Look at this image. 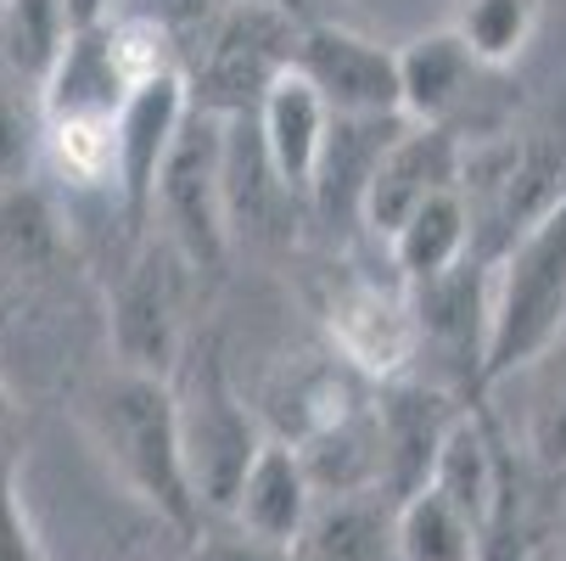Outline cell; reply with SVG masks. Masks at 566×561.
I'll list each match as a JSON object with an SVG mask.
<instances>
[{
  "label": "cell",
  "instance_id": "3957f363",
  "mask_svg": "<svg viewBox=\"0 0 566 561\" xmlns=\"http://www.w3.org/2000/svg\"><path fill=\"white\" fill-rule=\"evenodd\" d=\"M169 393H175V427H180V455H186L197 506H202V517H224L270 433L248 411V398L235 393L219 337L186 343V354L169 376Z\"/></svg>",
  "mask_w": 566,
  "mask_h": 561
},
{
  "label": "cell",
  "instance_id": "8992f818",
  "mask_svg": "<svg viewBox=\"0 0 566 561\" xmlns=\"http://www.w3.org/2000/svg\"><path fill=\"white\" fill-rule=\"evenodd\" d=\"M297 18L270 7V0H224L197 34V62L186 67V96L202 113L235 118L253 113L270 79L292 67L297 45Z\"/></svg>",
  "mask_w": 566,
  "mask_h": 561
},
{
  "label": "cell",
  "instance_id": "277c9868",
  "mask_svg": "<svg viewBox=\"0 0 566 561\" xmlns=\"http://www.w3.org/2000/svg\"><path fill=\"white\" fill-rule=\"evenodd\" d=\"M560 191H566V118L527 135L500 129L489 141H465L460 197L471 214V259L494 264Z\"/></svg>",
  "mask_w": 566,
  "mask_h": 561
},
{
  "label": "cell",
  "instance_id": "e0dca14e",
  "mask_svg": "<svg viewBox=\"0 0 566 561\" xmlns=\"http://www.w3.org/2000/svg\"><path fill=\"white\" fill-rule=\"evenodd\" d=\"M465 253H471V214H465L460 186L427 197L410 219L387 236V264H392V276H398L403 287L454 270Z\"/></svg>",
  "mask_w": 566,
  "mask_h": 561
},
{
  "label": "cell",
  "instance_id": "d4e9b609",
  "mask_svg": "<svg viewBox=\"0 0 566 561\" xmlns=\"http://www.w3.org/2000/svg\"><path fill=\"white\" fill-rule=\"evenodd\" d=\"M23 444H29V416L18 405L12 382L0 376V466H23Z\"/></svg>",
  "mask_w": 566,
  "mask_h": 561
},
{
  "label": "cell",
  "instance_id": "44dd1931",
  "mask_svg": "<svg viewBox=\"0 0 566 561\" xmlns=\"http://www.w3.org/2000/svg\"><path fill=\"white\" fill-rule=\"evenodd\" d=\"M45 113H40V79L23 73L0 45V191H18L40 169Z\"/></svg>",
  "mask_w": 566,
  "mask_h": 561
},
{
  "label": "cell",
  "instance_id": "6da1fadb",
  "mask_svg": "<svg viewBox=\"0 0 566 561\" xmlns=\"http://www.w3.org/2000/svg\"><path fill=\"white\" fill-rule=\"evenodd\" d=\"M78 427H85L91 449L113 466V477L157 522H169L186 544L202 533L208 517L186 477L175 393L164 376H140V371L113 365L107 376H96L78 393Z\"/></svg>",
  "mask_w": 566,
  "mask_h": 561
},
{
  "label": "cell",
  "instance_id": "7c38bea8",
  "mask_svg": "<svg viewBox=\"0 0 566 561\" xmlns=\"http://www.w3.org/2000/svg\"><path fill=\"white\" fill-rule=\"evenodd\" d=\"M303 73L332 107V118H398V51L343 23H303L292 45Z\"/></svg>",
  "mask_w": 566,
  "mask_h": 561
},
{
  "label": "cell",
  "instance_id": "7402d4cb",
  "mask_svg": "<svg viewBox=\"0 0 566 561\" xmlns=\"http://www.w3.org/2000/svg\"><path fill=\"white\" fill-rule=\"evenodd\" d=\"M62 34H67L62 0H0V45H7V56L23 73L40 79L51 67Z\"/></svg>",
  "mask_w": 566,
  "mask_h": 561
},
{
  "label": "cell",
  "instance_id": "9c48e42d",
  "mask_svg": "<svg viewBox=\"0 0 566 561\" xmlns=\"http://www.w3.org/2000/svg\"><path fill=\"white\" fill-rule=\"evenodd\" d=\"M326 337L332 354L359 371L365 382H398V376H416V309H410V287L403 281H376L359 270H343L326 287Z\"/></svg>",
  "mask_w": 566,
  "mask_h": 561
},
{
  "label": "cell",
  "instance_id": "5bb4252c",
  "mask_svg": "<svg viewBox=\"0 0 566 561\" xmlns=\"http://www.w3.org/2000/svg\"><path fill=\"white\" fill-rule=\"evenodd\" d=\"M253 129H259L270 175L292 197H308L314 169H319V152H326V129H332V107L319 102V91L308 85L303 73H292V67L275 73L270 91L253 107Z\"/></svg>",
  "mask_w": 566,
  "mask_h": 561
},
{
  "label": "cell",
  "instance_id": "d6986e66",
  "mask_svg": "<svg viewBox=\"0 0 566 561\" xmlns=\"http://www.w3.org/2000/svg\"><path fill=\"white\" fill-rule=\"evenodd\" d=\"M392 561H482V528L438 489H416L392 511Z\"/></svg>",
  "mask_w": 566,
  "mask_h": 561
},
{
  "label": "cell",
  "instance_id": "5b68a950",
  "mask_svg": "<svg viewBox=\"0 0 566 561\" xmlns=\"http://www.w3.org/2000/svg\"><path fill=\"white\" fill-rule=\"evenodd\" d=\"M191 281L197 270L164 230H146L124 253V270L107 298V337H113V365L140 371V376H175L186 354V309H191Z\"/></svg>",
  "mask_w": 566,
  "mask_h": 561
},
{
  "label": "cell",
  "instance_id": "484cf974",
  "mask_svg": "<svg viewBox=\"0 0 566 561\" xmlns=\"http://www.w3.org/2000/svg\"><path fill=\"white\" fill-rule=\"evenodd\" d=\"M62 18H67V29H91V23L113 18V0H62Z\"/></svg>",
  "mask_w": 566,
  "mask_h": 561
},
{
  "label": "cell",
  "instance_id": "2e32d148",
  "mask_svg": "<svg viewBox=\"0 0 566 561\" xmlns=\"http://www.w3.org/2000/svg\"><path fill=\"white\" fill-rule=\"evenodd\" d=\"M392 500L381 489L359 495H314L292 561H392Z\"/></svg>",
  "mask_w": 566,
  "mask_h": 561
},
{
  "label": "cell",
  "instance_id": "30bf717a",
  "mask_svg": "<svg viewBox=\"0 0 566 561\" xmlns=\"http://www.w3.org/2000/svg\"><path fill=\"white\" fill-rule=\"evenodd\" d=\"M505 67H482L454 29H432L416 34L410 45L398 51V113L410 124H443L460 141H489L500 135V113L489 102V91Z\"/></svg>",
  "mask_w": 566,
  "mask_h": 561
},
{
  "label": "cell",
  "instance_id": "52a82bcc",
  "mask_svg": "<svg viewBox=\"0 0 566 561\" xmlns=\"http://www.w3.org/2000/svg\"><path fill=\"white\" fill-rule=\"evenodd\" d=\"M151 225L186 253L197 276H224L230 264V219H224V118L191 107L169 164L157 175Z\"/></svg>",
  "mask_w": 566,
  "mask_h": 561
},
{
  "label": "cell",
  "instance_id": "4316f807",
  "mask_svg": "<svg viewBox=\"0 0 566 561\" xmlns=\"http://www.w3.org/2000/svg\"><path fill=\"white\" fill-rule=\"evenodd\" d=\"M527 561H566V550H560V539H549V544H538Z\"/></svg>",
  "mask_w": 566,
  "mask_h": 561
},
{
  "label": "cell",
  "instance_id": "9a60e30c",
  "mask_svg": "<svg viewBox=\"0 0 566 561\" xmlns=\"http://www.w3.org/2000/svg\"><path fill=\"white\" fill-rule=\"evenodd\" d=\"M308 511H314V489H308V471H303L297 449L286 438H264L248 477H241L235 500H230V511H224V522H235L241 533H253L264 544L292 550Z\"/></svg>",
  "mask_w": 566,
  "mask_h": 561
},
{
  "label": "cell",
  "instance_id": "cb8c5ba5",
  "mask_svg": "<svg viewBox=\"0 0 566 561\" xmlns=\"http://www.w3.org/2000/svg\"><path fill=\"white\" fill-rule=\"evenodd\" d=\"M191 561H292V550L241 533V528L224 522V517H208L202 533L191 539Z\"/></svg>",
  "mask_w": 566,
  "mask_h": 561
},
{
  "label": "cell",
  "instance_id": "603a6c76",
  "mask_svg": "<svg viewBox=\"0 0 566 561\" xmlns=\"http://www.w3.org/2000/svg\"><path fill=\"white\" fill-rule=\"evenodd\" d=\"M0 561H51L23 500V466H0Z\"/></svg>",
  "mask_w": 566,
  "mask_h": 561
},
{
  "label": "cell",
  "instance_id": "7a4b0ae2",
  "mask_svg": "<svg viewBox=\"0 0 566 561\" xmlns=\"http://www.w3.org/2000/svg\"><path fill=\"white\" fill-rule=\"evenodd\" d=\"M566 332V191L494 259L482 398Z\"/></svg>",
  "mask_w": 566,
  "mask_h": 561
},
{
  "label": "cell",
  "instance_id": "ac0fdd59",
  "mask_svg": "<svg viewBox=\"0 0 566 561\" xmlns=\"http://www.w3.org/2000/svg\"><path fill=\"white\" fill-rule=\"evenodd\" d=\"M505 382L522 387V455L538 471L566 477V332L538 360H527L516 376H505Z\"/></svg>",
  "mask_w": 566,
  "mask_h": 561
},
{
  "label": "cell",
  "instance_id": "ffe728a7",
  "mask_svg": "<svg viewBox=\"0 0 566 561\" xmlns=\"http://www.w3.org/2000/svg\"><path fill=\"white\" fill-rule=\"evenodd\" d=\"M544 0H454V40L482 62V67H516L527 45L538 40Z\"/></svg>",
  "mask_w": 566,
  "mask_h": 561
},
{
  "label": "cell",
  "instance_id": "ba28073f",
  "mask_svg": "<svg viewBox=\"0 0 566 561\" xmlns=\"http://www.w3.org/2000/svg\"><path fill=\"white\" fill-rule=\"evenodd\" d=\"M191 113V96H186V73L169 67L146 79V85L129 91L118 124H113V208H118V225H124V253L151 230V202H157V175L169 164V146L180 135Z\"/></svg>",
  "mask_w": 566,
  "mask_h": 561
},
{
  "label": "cell",
  "instance_id": "4fadbf2b",
  "mask_svg": "<svg viewBox=\"0 0 566 561\" xmlns=\"http://www.w3.org/2000/svg\"><path fill=\"white\" fill-rule=\"evenodd\" d=\"M460 164H465V141L454 129L403 118V129L381 146L376 169H370V180L359 191V225L387 242V236L410 219L427 197L460 186Z\"/></svg>",
  "mask_w": 566,
  "mask_h": 561
},
{
  "label": "cell",
  "instance_id": "8fae6325",
  "mask_svg": "<svg viewBox=\"0 0 566 561\" xmlns=\"http://www.w3.org/2000/svg\"><path fill=\"white\" fill-rule=\"evenodd\" d=\"M471 405L460 393L421 382V376H398L370 387V416H376V460H381V495L398 506L416 489H427L432 460L449 438V427Z\"/></svg>",
  "mask_w": 566,
  "mask_h": 561
}]
</instances>
